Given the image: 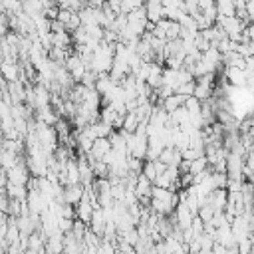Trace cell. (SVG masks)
<instances>
[{
    "instance_id": "obj_1",
    "label": "cell",
    "mask_w": 254,
    "mask_h": 254,
    "mask_svg": "<svg viewBox=\"0 0 254 254\" xmlns=\"http://www.w3.org/2000/svg\"><path fill=\"white\" fill-rule=\"evenodd\" d=\"M8 173V183H14V185H28V181H30V171H28V165H26V157L18 163V165H14L12 169H8L6 171Z\"/></svg>"
},
{
    "instance_id": "obj_2",
    "label": "cell",
    "mask_w": 254,
    "mask_h": 254,
    "mask_svg": "<svg viewBox=\"0 0 254 254\" xmlns=\"http://www.w3.org/2000/svg\"><path fill=\"white\" fill-rule=\"evenodd\" d=\"M109 153H111V143H109V139H95L91 151L87 153V161L93 165L95 161H103Z\"/></svg>"
},
{
    "instance_id": "obj_3",
    "label": "cell",
    "mask_w": 254,
    "mask_h": 254,
    "mask_svg": "<svg viewBox=\"0 0 254 254\" xmlns=\"http://www.w3.org/2000/svg\"><path fill=\"white\" fill-rule=\"evenodd\" d=\"M226 202H228V190H226V189H216V190H212V192L208 194V198H206V204L212 206L214 214H222L224 208H226Z\"/></svg>"
},
{
    "instance_id": "obj_4",
    "label": "cell",
    "mask_w": 254,
    "mask_h": 254,
    "mask_svg": "<svg viewBox=\"0 0 254 254\" xmlns=\"http://www.w3.org/2000/svg\"><path fill=\"white\" fill-rule=\"evenodd\" d=\"M83 194H85V187L83 185H67V187H64V204L77 206L81 202Z\"/></svg>"
},
{
    "instance_id": "obj_5",
    "label": "cell",
    "mask_w": 254,
    "mask_h": 254,
    "mask_svg": "<svg viewBox=\"0 0 254 254\" xmlns=\"http://www.w3.org/2000/svg\"><path fill=\"white\" fill-rule=\"evenodd\" d=\"M93 212H95V206H93L91 200L83 194L81 202L75 206V220H79V222H83V224L89 226V222H91V218H93Z\"/></svg>"
},
{
    "instance_id": "obj_6",
    "label": "cell",
    "mask_w": 254,
    "mask_h": 254,
    "mask_svg": "<svg viewBox=\"0 0 254 254\" xmlns=\"http://www.w3.org/2000/svg\"><path fill=\"white\" fill-rule=\"evenodd\" d=\"M175 220H177V226L181 228V230H189L190 226H192V220H194V214L185 206V204H179L177 208H175Z\"/></svg>"
},
{
    "instance_id": "obj_7",
    "label": "cell",
    "mask_w": 254,
    "mask_h": 254,
    "mask_svg": "<svg viewBox=\"0 0 254 254\" xmlns=\"http://www.w3.org/2000/svg\"><path fill=\"white\" fill-rule=\"evenodd\" d=\"M222 77H224V79H228L234 87H246L248 73H246V71H242V69H236V67H224Z\"/></svg>"
},
{
    "instance_id": "obj_8",
    "label": "cell",
    "mask_w": 254,
    "mask_h": 254,
    "mask_svg": "<svg viewBox=\"0 0 254 254\" xmlns=\"http://www.w3.org/2000/svg\"><path fill=\"white\" fill-rule=\"evenodd\" d=\"M145 10H147V20L151 24H157L165 18V8H163V2L161 0H153V2H147L145 4Z\"/></svg>"
},
{
    "instance_id": "obj_9",
    "label": "cell",
    "mask_w": 254,
    "mask_h": 254,
    "mask_svg": "<svg viewBox=\"0 0 254 254\" xmlns=\"http://www.w3.org/2000/svg\"><path fill=\"white\" fill-rule=\"evenodd\" d=\"M159 161H161L163 165H167V167H179L181 161H183V155H181V151L175 149V147H165L163 153L159 155Z\"/></svg>"
},
{
    "instance_id": "obj_10",
    "label": "cell",
    "mask_w": 254,
    "mask_h": 254,
    "mask_svg": "<svg viewBox=\"0 0 254 254\" xmlns=\"http://www.w3.org/2000/svg\"><path fill=\"white\" fill-rule=\"evenodd\" d=\"M153 183L145 177V175H139L137 177V181H135V196H137V200H141V198H151V190H153Z\"/></svg>"
},
{
    "instance_id": "obj_11",
    "label": "cell",
    "mask_w": 254,
    "mask_h": 254,
    "mask_svg": "<svg viewBox=\"0 0 254 254\" xmlns=\"http://www.w3.org/2000/svg\"><path fill=\"white\" fill-rule=\"evenodd\" d=\"M64 246H65V236L62 232L46 238V254H64Z\"/></svg>"
},
{
    "instance_id": "obj_12",
    "label": "cell",
    "mask_w": 254,
    "mask_h": 254,
    "mask_svg": "<svg viewBox=\"0 0 254 254\" xmlns=\"http://www.w3.org/2000/svg\"><path fill=\"white\" fill-rule=\"evenodd\" d=\"M185 101H187V97H183V95H177V93H173V95H169V97H165L163 101H159L157 105H161L169 115L171 113H175L179 107H183L185 105Z\"/></svg>"
},
{
    "instance_id": "obj_13",
    "label": "cell",
    "mask_w": 254,
    "mask_h": 254,
    "mask_svg": "<svg viewBox=\"0 0 254 254\" xmlns=\"http://www.w3.org/2000/svg\"><path fill=\"white\" fill-rule=\"evenodd\" d=\"M6 192H8V198L10 200H20V202H26L28 200V187H24V185L8 183Z\"/></svg>"
},
{
    "instance_id": "obj_14",
    "label": "cell",
    "mask_w": 254,
    "mask_h": 254,
    "mask_svg": "<svg viewBox=\"0 0 254 254\" xmlns=\"http://www.w3.org/2000/svg\"><path fill=\"white\" fill-rule=\"evenodd\" d=\"M22 12L30 18H36V16H42L44 14V2H38V0H28V2H22Z\"/></svg>"
},
{
    "instance_id": "obj_15",
    "label": "cell",
    "mask_w": 254,
    "mask_h": 254,
    "mask_svg": "<svg viewBox=\"0 0 254 254\" xmlns=\"http://www.w3.org/2000/svg\"><path fill=\"white\" fill-rule=\"evenodd\" d=\"M216 18H232L236 16V8H234V2L230 0H220L216 2Z\"/></svg>"
},
{
    "instance_id": "obj_16",
    "label": "cell",
    "mask_w": 254,
    "mask_h": 254,
    "mask_svg": "<svg viewBox=\"0 0 254 254\" xmlns=\"http://www.w3.org/2000/svg\"><path fill=\"white\" fill-rule=\"evenodd\" d=\"M139 125H141L139 117H137L135 113H127V115L123 117V127H121V129H123L125 133H129V135H133V133L139 129ZM121 129H119V131H121Z\"/></svg>"
},
{
    "instance_id": "obj_17",
    "label": "cell",
    "mask_w": 254,
    "mask_h": 254,
    "mask_svg": "<svg viewBox=\"0 0 254 254\" xmlns=\"http://www.w3.org/2000/svg\"><path fill=\"white\" fill-rule=\"evenodd\" d=\"M117 117H119V113H117L115 107H111V105H103V107L99 109V121H103V123H107V125H111V127H113V123H115Z\"/></svg>"
},
{
    "instance_id": "obj_18",
    "label": "cell",
    "mask_w": 254,
    "mask_h": 254,
    "mask_svg": "<svg viewBox=\"0 0 254 254\" xmlns=\"http://www.w3.org/2000/svg\"><path fill=\"white\" fill-rule=\"evenodd\" d=\"M183 107L189 111V115H200V111H202V101H198V99L192 95V97H187V101H185Z\"/></svg>"
},
{
    "instance_id": "obj_19",
    "label": "cell",
    "mask_w": 254,
    "mask_h": 254,
    "mask_svg": "<svg viewBox=\"0 0 254 254\" xmlns=\"http://www.w3.org/2000/svg\"><path fill=\"white\" fill-rule=\"evenodd\" d=\"M194 87H196V79H194V81L181 83V85L175 89V93H177V95H183V97H192V95H194Z\"/></svg>"
},
{
    "instance_id": "obj_20",
    "label": "cell",
    "mask_w": 254,
    "mask_h": 254,
    "mask_svg": "<svg viewBox=\"0 0 254 254\" xmlns=\"http://www.w3.org/2000/svg\"><path fill=\"white\" fill-rule=\"evenodd\" d=\"M208 167H210V165H208L206 157L202 155V157H198V159H194V161L190 163V173H192V175H200V173H204Z\"/></svg>"
},
{
    "instance_id": "obj_21",
    "label": "cell",
    "mask_w": 254,
    "mask_h": 254,
    "mask_svg": "<svg viewBox=\"0 0 254 254\" xmlns=\"http://www.w3.org/2000/svg\"><path fill=\"white\" fill-rule=\"evenodd\" d=\"M91 167H93V175H95V179H109V165H107V163H103V161H95Z\"/></svg>"
},
{
    "instance_id": "obj_22",
    "label": "cell",
    "mask_w": 254,
    "mask_h": 254,
    "mask_svg": "<svg viewBox=\"0 0 254 254\" xmlns=\"http://www.w3.org/2000/svg\"><path fill=\"white\" fill-rule=\"evenodd\" d=\"M141 175H145V177L155 185V181H157V177H159L157 167H155V161H145V163H143V173H141Z\"/></svg>"
},
{
    "instance_id": "obj_23",
    "label": "cell",
    "mask_w": 254,
    "mask_h": 254,
    "mask_svg": "<svg viewBox=\"0 0 254 254\" xmlns=\"http://www.w3.org/2000/svg\"><path fill=\"white\" fill-rule=\"evenodd\" d=\"M143 4L139 2V0H123L121 2V14L123 16H129L131 12H135V10H139Z\"/></svg>"
},
{
    "instance_id": "obj_24",
    "label": "cell",
    "mask_w": 254,
    "mask_h": 254,
    "mask_svg": "<svg viewBox=\"0 0 254 254\" xmlns=\"http://www.w3.org/2000/svg\"><path fill=\"white\" fill-rule=\"evenodd\" d=\"M196 216H198V218H200L204 224H208V222L214 218V210H212V206H208V204L204 202V204L198 208V214H196Z\"/></svg>"
},
{
    "instance_id": "obj_25",
    "label": "cell",
    "mask_w": 254,
    "mask_h": 254,
    "mask_svg": "<svg viewBox=\"0 0 254 254\" xmlns=\"http://www.w3.org/2000/svg\"><path fill=\"white\" fill-rule=\"evenodd\" d=\"M95 254H117V246L113 242H105L101 240V244L97 246V252Z\"/></svg>"
},
{
    "instance_id": "obj_26",
    "label": "cell",
    "mask_w": 254,
    "mask_h": 254,
    "mask_svg": "<svg viewBox=\"0 0 254 254\" xmlns=\"http://www.w3.org/2000/svg\"><path fill=\"white\" fill-rule=\"evenodd\" d=\"M73 222L75 220H67V218H58V230L62 234H69L73 230Z\"/></svg>"
},
{
    "instance_id": "obj_27",
    "label": "cell",
    "mask_w": 254,
    "mask_h": 254,
    "mask_svg": "<svg viewBox=\"0 0 254 254\" xmlns=\"http://www.w3.org/2000/svg\"><path fill=\"white\" fill-rule=\"evenodd\" d=\"M62 218H67V220H75V206H69V204H62Z\"/></svg>"
},
{
    "instance_id": "obj_28",
    "label": "cell",
    "mask_w": 254,
    "mask_h": 254,
    "mask_svg": "<svg viewBox=\"0 0 254 254\" xmlns=\"http://www.w3.org/2000/svg\"><path fill=\"white\" fill-rule=\"evenodd\" d=\"M6 187H8V173L0 169V189H6Z\"/></svg>"
},
{
    "instance_id": "obj_29",
    "label": "cell",
    "mask_w": 254,
    "mask_h": 254,
    "mask_svg": "<svg viewBox=\"0 0 254 254\" xmlns=\"http://www.w3.org/2000/svg\"><path fill=\"white\" fill-rule=\"evenodd\" d=\"M226 254H240V252H238V246H234V248H226Z\"/></svg>"
}]
</instances>
